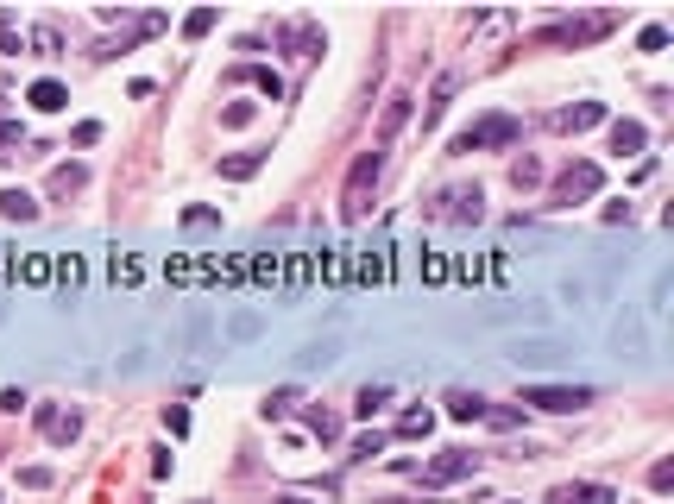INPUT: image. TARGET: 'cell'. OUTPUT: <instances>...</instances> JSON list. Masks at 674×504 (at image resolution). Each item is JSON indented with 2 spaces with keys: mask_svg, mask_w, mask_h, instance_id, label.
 Listing matches in <instances>:
<instances>
[{
  "mask_svg": "<svg viewBox=\"0 0 674 504\" xmlns=\"http://www.w3.org/2000/svg\"><path fill=\"white\" fill-rule=\"evenodd\" d=\"M6 277H13V265H6V252H0V284H6Z\"/></svg>",
  "mask_w": 674,
  "mask_h": 504,
  "instance_id": "cell-36",
  "label": "cell"
},
{
  "mask_svg": "<svg viewBox=\"0 0 674 504\" xmlns=\"http://www.w3.org/2000/svg\"><path fill=\"white\" fill-rule=\"evenodd\" d=\"M379 177H385V151L372 145V151H360L353 170H347V189H341V215H347V221H366V215H372V189H379Z\"/></svg>",
  "mask_w": 674,
  "mask_h": 504,
  "instance_id": "cell-1",
  "label": "cell"
},
{
  "mask_svg": "<svg viewBox=\"0 0 674 504\" xmlns=\"http://www.w3.org/2000/svg\"><path fill=\"white\" fill-rule=\"evenodd\" d=\"M650 486H656V492H669V486H674V467H669V460H656V473H650Z\"/></svg>",
  "mask_w": 674,
  "mask_h": 504,
  "instance_id": "cell-34",
  "label": "cell"
},
{
  "mask_svg": "<svg viewBox=\"0 0 674 504\" xmlns=\"http://www.w3.org/2000/svg\"><path fill=\"white\" fill-rule=\"evenodd\" d=\"M309 429H315L322 441H334V435H341V416H334V410H309Z\"/></svg>",
  "mask_w": 674,
  "mask_h": 504,
  "instance_id": "cell-23",
  "label": "cell"
},
{
  "mask_svg": "<svg viewBox=\"0 0 674 504\" xmlns=\"http://www.w3.org/2000/svg\"><path fill=\"white\" fill-rule=\"evenodd\" d=\"M13 277L19 284H51V258L44 252H25V258H13Z\"/></svg>",
  "mask_w": 674,
  "mask_h": 504,
  "instance_id": "cell-13",
  "label": "cell"
},
{
  "mask_svg": "<svg viewBox=\"0 0 674 504\" xmlns=\"http://www.w3.org/2000/svg\"><path fill=\"white\" fill-rule=\"evenodd\" d=\"M63 102H70V95H63V82H38V89H32V108H38V114H57Z\"/></svg>",
  "mask_w": 674,
  "mask_h": 504,
  "instance_id": "cell-19",
  "label": "cell"
},
{
  "mask_svg": "<svg viewBox=\"0 0 674 504\" xmlns=\"http://www.w3.org/2000/svg\"><path fill=\"white\" fill-rule=\"evenodd\" d=\"M379 448H385V435H360V441H353V460H372Z\"/></svg>",
  "mask_w": 674,
  "mask_h": 504,
  "instance_id": "cell-32",
  "label": "cell"
},
{
  "mask_svg": "<svg viewBox=\"0 0 674 504\" xmlns=\"http://www.w3.org/2000/svg\"><path fill=\"white\" fill-rule=\"evenodd\" d=\"M322 277L328 284H347V252H322Z\"/></svg>",
  "mask_w": 674,
  "mask_h": 504,
  "instance_id": "cell-25",
  "label": "cell"
},
{
  "mask_svg": "<svg viewBox=\"0 0 674 504\" xmlns=\"http://www.w3.org/2000/svg\"><path fill=\"white\" fill-rule=\"evenodd\" d=\"M246 277H259V284H284V258H277V252H259V258L246 265Z\"/></svg>",
  "mask_w": 674,
  "mask_h": 504,
  "instance_id": "cell-18",
  "label": "cell"
},
{
  "mask_svg": "<svg viewBox=\"0 0 674 504\" xmlns=\"http://www.w3.org/2000/svg\"><path fill=\"white\" fill-rule=\"evenodd\" d=\"M454 89H460L454 76H441V82H435V95H428V108H422V126H435V121H441V114H448V102H454Z\"/></svg>",
  "mask_w": 674,
  "mask_h": 504,
  "instance_id": "cell-16",
  "label": "cell"
},
{
  "mask_svg": "<svg viewBox=\"0 0 674 504\" xmlns=\"http://www.w3.org/2000/svg\"><path fill=\"white\" fill-rule=\"evenodd\" d=\"M599 121H605V108H599V102H580V108H561V114H554L561 132H586V126H599Z\"/></svg>",
  "mask_w": 674,
  "mask_h": 504,
  "instance_id": "cell-11",
  "label": "cell"
},
{
  "mask_svg": "<svg viewBox=\"0 0 674 504\" xmlns=\"http://www.w3.org/2000/svg\"><path fill=\"white\" fill-rule=\"evenodd\" d=\"M448 416H454V422H479V416H486V397H473V391H448Z\"/></svg>",
  "mask_w": 674,
  "mask_h": 504,
  "instance_id": "cell-14",
  "label": "cell"
},
{
  "mask_svg": "<svg viewBox=\"0 0 674 504\" xmlns=\"http://www.w3.org/2000/svg\"><path fill=\"white\" fill-rule=\"evenodd\" d=\"M6 145H19V126L13 121H0V158H6Z\"/></svg>",
  "mask_w": 674,
  "mask_h": 504,
  "instance_id": "cell-35",
  "label": "cell"
},
{
  "mask_svg": "<svg viewBox=\"0 0 674 504\" xmlns=\"http://www.w3.org/2000/svg\"><path fill=\"white\" fill-rule=\"evenodd\" d=\"M428 429H435L428 410H404V422H398V435H428Z\"/></svg>",
  "mask_w": 674,
  "mask_h": 504,
  "instance_id": "cell-24",
  "label": "cell"
},
{
  "mask_svg": "<svg viewBox=\"0 0 674 504\" xmlns=\"http://www.w3.org/2000/svg\"><path fill=\"white\" fill-rule=\"evenodd\" d=\"M290 403H296V384H284V391H271V397H265V416H284Z\"/></svg>",
  "mask_w": 674,
  "mask_h": 504,
  "instance_id": "cell-29",
  "label": "cell"
},
{
  "mask_svg": "<svg viewBox=\"0 0 674 504\" xmlns=\"http://www.w3.org/2000/svg\"><path fill=\"white\" fill-rule=\"evenodd\" d=\"M404 126H409V95H391V102H385V114H379V139H372V145L385 151V145H391Z\"/></svg>",
  "mask_w": 674,
  "mask_h": 504,
  "instance_id": "cell-8",
  "label": "cell"
},
{
  "mask_svg": "<svg viewBox=\"0 0 674 504\" xmlns=\"http://www.w3.org/2000/svg\"><path fill=\"white\" fill-rule=\"evenodd\" d=\"M82 183H89V170H82V164H57V170H51V196H76Z\"/></svg>",
  "mask_w": 674,
  "mask_h": 504,
  "instance_id": "cell-15",
  "label": "cell"
},
{
  "mask_svg": "<svg viewBox=\"0 0 674 504\" xmlns=\"http://www.w3.org/2000/svg\"><path fill=\"white\" fill-rule=\"evenodd\" d=\"M524 403L567 416V410H586V403H592V391H586V384H530V391H524Z\"/></svg>",
  "mask_w": 674,
  "mask_h": 504,
  "instance_id": "cell-4",
  "label": "cell"
},
{
  "mask_svg": "<svg viewBox=\"0 0 674 504\" xmlns=\"http://www.w3.org/2000/svg\"><path fill=\"white\" fill-rule=\"evenodd\" d=\"M215 19H221V13H215V6H202V13H189V25H183V32H189V38H202V32H215Z\"/></svg>",
  "mask_w": 674,
  "mask_h": 504,
  "instance_id": "cell-27",
  "label": "cell"
},
{
  "mask_svg": "<svg viewBox=\"0 0 674 504\" xmlns=\"http://www.w3.org/2000/svg\"><path fill=\"white\" fill-rule=\"evenodd\" d=\"M599 183H605V177H599V164H592V158H580V164H567V170L554 177V189H548V202H554V208H573V202H586V196H599Z\"/></svg>",
  "mask_w": 674,
  "mask_h": 504,
  "instance_id": "cell-2",
  "label": "cell"
},
{
  "mask_svg": "<svg viewBox=\"0 0 674 504\" xmlns=\"http://www.w3.org/2000/svg\"><path fill=\"white\" fill-rule=\"evenodd\" d=\"M51 277H57V284H82V258H76V252L51 258Z\"/></svg>",
  "mask_w": 674,
  "mask_h": 504,
  "instance_id": "cell-22",
  "label": "cell"
},
{
  "mask_svg": "<svg viewBox=\"0 0 674 504\" xmlns=\"http://www.w3.org/2000/svg\"><path fill=\"white\" fill-rule=\"evenodd\" d=\"M611 32V13H592V19H554V38L561 44H586V38H605Z\"/></svg>",
  "mask_w": 674,
  "mask_h": 504,
  "instance_id": "cell-7",
  "label": "cell"
},
{
  "mask_svg": "<svg viewBox=\"0 0 674 504\" xmlns=\"http://www.w3.org/2000/svg\"><path fill=\"white\" fill-rule=\"evenodd\" d=\"M32 51H38V57H57V51H63V32H57V25H38V32H32Z\"/></svg>",
  "mask_w": 674,
  "mask_h": 504,
  "instance_id": "cell-21",
  "label": "cell"
},
{
  "mask_svg": "<svg viewBox=\"0 0 674 504\" xmlns=\"http://www.w3.org/2000/svg\"><path fill=\"white\" fill-rule=\"evenodd\" d=\"M548 504H611V486H592V480L586 486H554Z\"/></svg>",
  "mask_w": 674,
  "mask_h": 504,
  "instance_id": "cell-10",
  "label": "cell"
},
{
  "mask_svg": "<svg viewBox=\"0 0 674 504\" xmlns=\"http://www.w3.org/2000/svg\"><path fill=\"white\" fill-rule=\"evenodd\" d=\"M0 215H6V221H32V215H38V202H32L25 189H6V196H0Z\"/></svg>",
  "mask_w": 674,
  "mask_h": 504,
  "instance_id": "cell-17",
  "label": "cell"
},
{
  "mask_svg": "<svg viewBox=\"0 0 674 504\" xmlns=\"http://www.w3.org/2000/svg\"><path fill=\"white\" fill-rule=\"evenodd\" d=\"M271 504H309V499H271Z\"/></svg>",
  "mask_w": 674,
  "mask_h": 504,
  "instance_id": "cell-37",
  "label": "cell"
},
{
  "mask_svg": "<svg viewBox=\"0 0 674 504\" xmlns=\"http://www.w3.org/2000/svg\"><path fill=\"white\" fill-rule=\"evenodd\" d=\"M536 177H542V170H536V164H530V158H517V164H511V183H517V189H530Z\"/></svg>",
  "mask_w": 674,
  "mask_h": 504,
  "instance_id": "cell-30",
  "label": "cell"
},
{
  "mask_svg": "<svg viewBox=\"0 0 674 504\" xmlns=\"http://www.w3.org/2000/svg\"><path fill=\"white\" fill-rule=\"evenodd\" d=\"M221 121H227V126H246V121H253V102H234V108H227Z\"/></svg>",
  "mask_w": 674,
  "mask_h": 504,
  "instance_id": "cell-33",
  "label": "cell"
},
{
  "mask_svg": "<svg viewBox=\"0 0 674 504\" xmlns=\"http://www.w3.org/2000/svg\"><path fill=\"white\" fill-rule=\"evenodd\" d=\"M435 215H441V221H454V228H467V221H479V215H486V196H479V183H473V189H448Z\"/></svg>",
  "mask_w": 674,
  "mask_h": 504,
  "instance_id": "cell-6",
  "label": "cell"
},
{
  "mask_svg": "<svg viewBox=\"0 0 674 504\" xmlns=\"http://www.w3.org/2000/svg\"><path fill=\"white\" fill-rule=\"evenodd\" d=\"M643 139H650V132H643L637 121H618V126H611V151H618V158H637V151H643Z\"/></svg>",
  "mask_w": 674,
  "mask_h": 504,
  "instance_id": "cell-12",
  "label": "cell"
},
{
  "mask_svg": "<svg viewBox=\"0 0 674 504\" xmlns=\"http://www.w3.org/2000/svg\"><path fill=\"white\" fill-rule=\"evenodd\" d=\"M479 460L467 454V448H448V454H435L428 467H422V486H454V480H467Z\"/></svg>",
  "mask_w": 674,
  "mask_h": 504,
  "instance_id": "cell-5",
  "label": "cell"
},
{
  "mask_svg": "<svg viewBox=\"0 0 674 504\" xmlns=\"http://www.w3.org/2000/svg\"><path fill=\"white\" fill-rule=\"evenodd\" d=\"M422 277H428V284H448V258H441V252H422Z\"/></svg>",
  "mask_w": 674,
  "mask_h": 504,
  "instance_id": "cell-28",
  "label": "cell"
},
{
  "mask_svg": "<svg viewBox=\"0 0 674 504\" xmlns=\"http://www.w3.org/2000/svg\"><path fill=\"white\" fill-rule=\"evenodd\" d=\"M517 132L524 126L511 121V114H486V121H473L460 139H454V151H486V145H517Z\"/></svg>",
  "mask_w": 674,
  "mask_h": 504,
  "instance_id": "cell-3",
  "label": "cell"
},
{
  "mask_svg": "<svg viewBox=\"0 0 674 504\" xmlns=\"http://www.w3.org/2000/svg\"><path fill=\"white\" fill-rule=\"evenodd\" d=\"M259 164H265V151H240V158H227V164H221V177H234V183H240V177H253Z\"/></svg>",
  "mask_w": 674,
  "mask_h": 504,
  "instance_id": "cell-20",
  "label": "cell"
},
{
  "mask_svg": "<svg viewBox=\"0 0 674 504\" xmlns=\"http://www.w3.org/2000/svg\"><path fill=\"white\" fill-rule=\"evenodd\" d=\"M215 221H221L215 208H183V228H215Z\"/></svg>",
  "mask_w": 674,
  "mask_h": 504,
  "instance_id": "cell-31",
  "label": "cell"
},
{
  "mask_svg": "<svg viewBox=\"0 0 674 504\" xmlns=\"http://www.w3.org/2000/svg\"><path fill=\"white\" fill-rule=\"evenodd\" d=\"M38 429H44L51 441H76V435H82V416H76V410H38Z\"/></svg>",
  "mask_w": 674,
  "mask_h": 504,
  "instance_id": "cell-9",
  "label": "cell"
},
{
  "mask_svg": "<svg viewBox=\"0 0 674 504\" xmlns=\"http://www.w3.org/2000/svg\"><path fill=\"white\" fill-rule=\"evenodd\" d=\"M385 397H391V384H366V391H360V403H353V410H360V416H372V410H379V403H385Z\"/></svg>",
  "mask_w": 674,
  "mask_h": 504,
  "instance_id": "cell-26",
  "label": "cell"
}]
</instances>
